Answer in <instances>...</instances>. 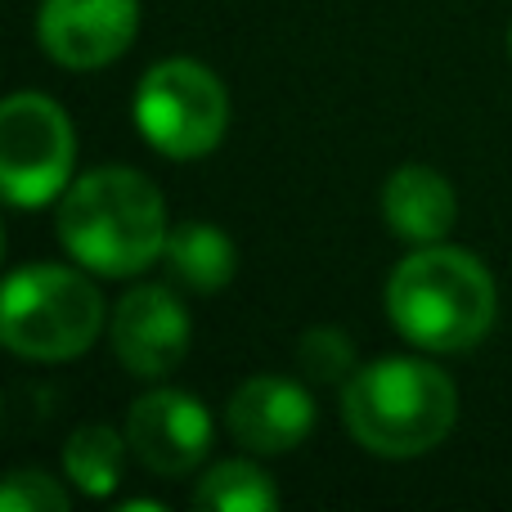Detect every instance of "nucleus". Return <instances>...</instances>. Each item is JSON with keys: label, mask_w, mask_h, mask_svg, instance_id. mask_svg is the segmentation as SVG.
Wrapping results in <instances>:
<instances>
[{"label": "nucleus", "mask_w": 512, "mask_h": 512, "mask_svg": "<svg viewBox=\"0 0 512 512\" xmlns=\"http://www.w3.org/2000/svg\"><path fill=\"white\" fill-rule=\"evenodd\" d=\"M59 243L77 265L104 279L144 274L167 252V203L131 167H99L59 198Z\"/></svg>", "instance_id": "f257e3e1"}, {"label": "nucleus", "mask_w": 512, "mask_h": 512, "mask_svg": "<svg viewBox=\"0 0 512 512\" xmlns=\"http://www.w3.org/2000/svg\"><path fill=\"white\" fill-rule=\"evenodd\" d=\"M387 315L405 342L432 355H459L486 342L499 315L490 270L463 248L427 243L391 270Z\"/></svg>", "instance_id": "f03ea898"}, {"label": "nucleus", "mask_w": 512, "mask_h": 512, "mask_svg": "<svg viewBox=\"0 0 512 512\" xmlns=\"http://www.w3.org/2000/svg\"><path fill=\"white\" fill-rule=\"evenodd\" d=\"M346 432L382 459H418L450 436L459 391L427 360H373L342 387Z\"/></svg>", "instance_id": "7ed1b4c3"}, {"label": "nucleus", "mask_w": 512, "mask_h": 512, "mask_svg": "<svg viewBox=\"0 0 512 512\" xmlns=\"http://www.w3.org/2000/svg\"><path fill=\"white\" fill-rule=\"evenodd\" d=\"M104 333V297L68 265L14 270L0 297V337L14 355L59 364L90 351Z\"/></svg>", "instance_id": "20e7f679"}, {"label": "nucleus", "mask_w": 512, "mask_h": 512, "mask_svg": "<svg viewBox=\"0 0 512 512\" xmlns=\"http://www.w3.org/2000/svg\"><path fill=\"white\" fill-rule=\"evenodd\" d=\"M135 126L162 158H207L225 140L230 95L221 77L198 59H162L135 90Z\"/></svg>", "instance_id": "39448f33"}, {"label": "nucleus", "mask_w": 512, "mask_h": 512, "mask_svg": "<svg viewBox=\"0 0 512 512\" xmlns=\"http://www.w3.org/2000/svg\"><path fill=\"white\" fill-rule=\"evenodd\" d=\"M77 158L72 122L45 95H9L0 108V189L14 207H45L63 198Z\"/></svg>", "instance_id": "423d86ee"}, {"label": "nucleus", "mask_w": 512, "mask_h": 512, "mask_svg": "<svg viewBox=\"0 0 512 512\" xmlns=\"http://www.w3.org/2000/svg\"><path fill=\"white\" fill-rule=\"evenodd\" d=\"M135 32H140V0H45L36 14L41 50L72 72H95L122 59Z\"/></svg>", "instance_id": "0eeeda50"}, {"label": "nucleus", "mask_w": 512, "mask_h": 512, "mask_svg": "<svg viewBox=\"0 0 512 512\" xmlns=\"http://www.w3.org/2000/svg\"><path fill=\"white\" fill-rule=\"evenodd\" d=\"M126 441L153 477H185L212 450V414L189 391H149L131 405Z\"/></svg>", "instance_id": "6e6552de"}, {"label": "nucleus", "mask_w": 512, "mask_h": 512, "mask_svg": "<svg viewBox=\"0 0 512 512\" xmlns=\"http://www.w3.org/2000/svg\"><path fill=\"white\" fill-rule=\"evenodd\" d=\"M113 351L135 378H167L189 355V310L162 283L131 288L113 310Z\"/></svg>", "instance_id": "1a4fd4ad"}, {"label": "nucleus", "mask_w": 512, "mask_h": 512, "mask_svg": "<svg viewBox=\"0 0 512 512\" xmlns=\"http://www.w3.org/2000/svg\"><path fill=\"white\" fill-rule=\"evenodd\" d=\"M225 423H230V436L243 450L288 454V450H297L310 436V427H315V400L292 378L261 373V378H248L230 396Z\"/></svg>", "instance_id": "9d476101"}, {"label": "nucleus", "mask_w": 512, "mask_h": 512, "mask_svg": "<svg viewBox=\"0 0 512 512\" xmlns=\"http://www.w3.org/2000/svg\"><path fill=\"white\" fill-rule=\"evenodd\" d=\"M382 216L387 230L405 243H441L459 221V198L450 180L432 167H400L382 189Z\"/></svg>", "instance_id": "9b49d317"}, {"label": "nucleus", "mask_w": 512, "mask_h": 512, "mask_svg": "<svg viewBox=\"0 0 512 512\" xmlns=\"http://www.w3.org/2000/svg\"><path fill=\"white\" fill-rule=\"evenodd\" d=\"M167 261L171 279L185 283L189 292H221L239 270V252H234L230 234L216 230L207 221H185L167 234Z\"/></svg>", "instance_id": "f8f14e48"}, {"label": "nucleus", "mask_w": 512, "mask_h": 512, "mask_svg": "<svg viewBox=\"0 0 512 512\" xmlns=\"http://www.w3.org/2000/svg\"><path fill=\"white\" fill-rule=\"evenodd\" d=\"M126 445L113 427L90 423L77 427L63 445V472L68 481L90 499H108L117 486H122V468H126Z\"/></svg>", "instance_id": "ddd939ff"}, {"label": "nucleus", "mask_w": 512, "mask_h": 512, "mask_svg": "<svg viewBox=\"0 0 512 512\" xmlns=\"http://www.w3.org/2000/svg\"><path fill=\"white\" fill-rule=\"evenodd\" d=\"M194 504L207 512H270L279 508V490H274L270 472H261L248 459L216 463L194 490Z\"/></svg>", "instance_id": "4468645a"}, {"label": "nucleus", "mask_w": 512, "mask_h": 512, "mask_svg": "<svg viewBox=\"0 0 512 512\" xmlns=\"http://www.w3.org/2000/svg\"><path fill=\"white\" fill-rule=\"evenodd\" d=\"M297 364L310 382H351L355 346L342 328H306L297 342Z\"/></svg>", "instance_id": "2eb2a0df"}, {"label": "nucleus", "mask_w": 512, "mask_h": 512, "mask_svg": "<svg viewBox=\"0 0 512 512\" xmlns=\"http://www.w3.org/2000/svg\"><path fill=\"white\" fill-rule=\"evenodd\" d=\"M0 508L5 512H63L68 508V495L45 472H9L5 490H0Z\"/></svg>", "instance_id": "dca6fc26"}]
</instances>
